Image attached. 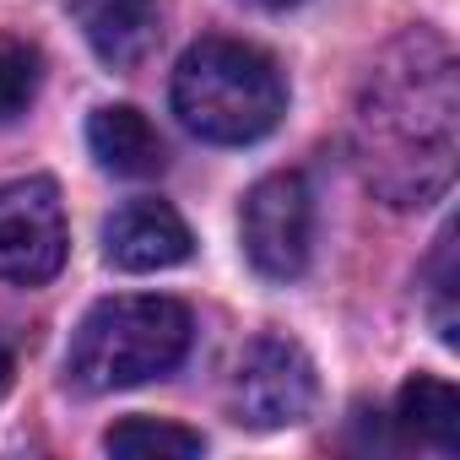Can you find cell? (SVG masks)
Returning a JSON list of instances; mask_svg holds the SVG:
<instances>
[{"mask_svg": "<svg viewBox=\"0 0 460 460\" xmlns=\"http://www.w3.org/2000/svg\"><path fill=\"white\" fill-rule=\"evenodd\" d=\"M255 6H271L277 12V6H293V0H255Z\"/></svg>", "mask_w": 460, "mask_h": 460, "instance_id": "15", "label": "cell"}, {"mask_svg": "<svg viewBox=\"0 0 460 460\" xmlns=\"http://www.w3.org/2000/svg\"><path fill=\"white\" fill-rule=\"evenodd\" d=\"M33 98H39V55L28 44L0 39V125L17 119Z\"/></svg>", "mask_w": 460, "mask_h": 460, "instance_id": "12", "label": "cell"}, {"mask_svg": "<svg viewBox=\"0 0 460 460\" xmlns=\"http://www.w3.org/2000/svg\"><path fill=\"white\" fill-rule=\"evenodd\" d=\"M455 227L438 234V255H433V325H438V341L455 347Z\"/></svg>", "mask_w": 460, "mask_h": 460, "instance_id": "13", "label": "cell"}, {"mask_svg": "<svg viewBox=\"0 0 460 460\" xmlns=\"http://www.w3.org/2000/svg\"><path fill=\"white\" fill-rule=\"evenodd\" d=\"M66 266V206L49 179L0 184V277L39 288Z\"/></svg>", "mask_w": 460, "mask_h": 460, "instance_id": "6", "label": "cell"}, {"mask_svg": "<svg viewBox=\"0 0 460 460\" xmlns=\"http://www.w3.org/2000/svg\"><path fill=\"white\" fill-rule=\"evenodd\" d=\"M103 449H109V455H136V460H146V455H173V460H184V455H200L206 438L190 433V428H179V422L125 417V422H114V428L103 433Z\"/></svg>", "mask_w": 460, "mask_h": 460, "instance_id": "11", "label": "cell"}, {"mask_svg": "<svg viewBox=\"0 0 460 460\" xmlns=\"http://www.w3.org/2000/svg\"><path fill=\"white\" fill-rule=\"evenodd\" d=\"M460 152L455 49L406 28L368 66L352 103V163L385 206H428L449 190Z\"/></svg>", "mask_w": 460, "mask_h": 460, "instance_id": "1", "label": "cell"}, {"mask_svg": "<svg viewBox=\"0 0 460 460\" xmlns=\"http://www.w3.org/2000/svg\"><path fill=\"white\" fill-rule=\"evenodd\" d=\"M12 374H17V368H12V352H6V347H0V395H6V390H12Z\"/></svg>", "mask_w": 460, "mask_h": 460, "instance_id": "14", "label": "cell"}, {"mask_svg": "<svg viewBox=\"0 0 460 460\" xmlns=\"http://www.w3.org/2000/svg\"><path fill=\"white\" fill-rule=\"evenodd\" d=\"M314 250V195L304 173H266L244 195V255L261 277H304Z\"/></svg>", "mask_w": 460, "mask_h": 460, "instance_id": "4", "label": "cell"}, {"mask_svg": "<svg viewBox=\"0 0 460 460\" xmlns=\"http://www.w3.org/2000/svg\"><path fill=\"white\" fill-rule=\"evenodd\" d=\"M190 309L179 298H103L71 336L66 374L87 395L163 379L190 352Z\"/></svg>", "mask_w": 460, "mask_h": 460, "instance_id": "3", "label": "cell"}, {"mask_svg": "<svg viewBox=\"0 0 460 460\" xmlns=\"http://www.w3.org/2000/svg\"><path fill=\"white\" fill-rule=\"evenodd\" d=\"M87 146H93V157L109 168V173H119V179H152V173H163V163H168V152H163V136L152 130V119L141 114V109H98L93 119H87Z\"/></svg>", "mask_w": 460, "mask_h": 460, "instance_id": "9", "label": "cell"}, {"mask_svg": "<svg viewBox=\"0 0 460 460\" xmlns=\"http://www.w3.org/2000/svg\"><path fill=\"white\" fill-rule=\"evenodd\" d=\"M173 114L217 146H250L288 114V82L271 55L239 39H200L173 71Z\"/></svg>", "mask_w": 460, "mask_h": 460, "instance_id": "2", "label": "cell"}, {"mask_svg": "<svg viewBox=\"0 0 460 460\" xmlns=\"http://www.w3.org/2000/svg\"><path fill=\"white\" fill-rule=\"evenodd\" d=\"M87 44L103 66L136 71L157 55L168 28V0H87Z\"/></svg>", "mask_w": 460, "mask_h": 460, "instance_id": "8", "label": "cell"}, {"mask_svg": "<svg viewBox=\"0 0 460 460\" xmlns=\"http://www.w3.org/2000/svg\"><path fill=\"white\" fill-rule=\"evenodd\" d=\"M103 255L119 271H168L190 255V227L168 200H125L103 222Z\"/></svg>", "mask_w": 460, "mask_h": 460, "instance_id": "7", "label": "cell"}, {"mask_svg": "<svg viewBox=\"0 0 460 460\" xmlns=\"http://www.w3.org/2000/svg\"><path fill=\"white\" fill-rule=\"evenodd\" d=\"M320 379L298 341L288 336H255L239 352L234 368V411L244 428H293L314 411Z\"/></svg>", "mask_w": 460, "mask_h": 460, "instance_id": "5", "label": "cell"}, {"mask_svg": "<svg viewBox=\"0 0 460 460\" xmlns=\"http://www.w3.org/2000/svg\"><path fill=\"white\" fill-rule=\"evenodd\" d=\"M395 428H401L406 444L455 455L460 449V395H455V385L433 379V374L406 379L401 395H395Z\"/></svg>", "mask_w": 460, "mask_h": 460, "instance_id": "10", "label": "cell"}]
</instances>
